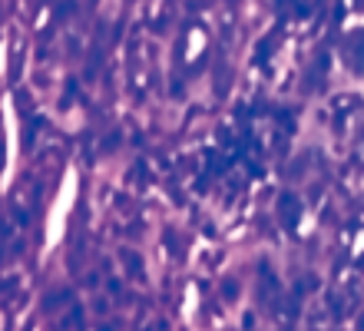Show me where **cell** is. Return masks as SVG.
I'll return each instance as SVG.
<instances>
[{
	"instance_id": "obj_1",
	"label": "cell",
	"mask_w": 364,
	"mask_h": 331,
	"mask_svg": "<svg viewBox=\"0 0 364 331\" xmlns=\"http://www.w3.org/2000/svg\"><path fill=\"white\" fill-rule=\"evenodd\" d=\"M278 212H282L285 229L295 232V225H298V219H301V202H298V196H282V199H278Z\"/></svg>"
},
{
	"instance_id": "obj_2",
	"label": "cell",
	"mask_w": 364,
	"mask_h": 331,
	"mask_svg": "<svg viewBox=\"0 0 364 331\" xmlns=\"http://www.w3.org/2000/svg\"><path fill=\"white\" fill-rule=\"evenodd\" d=\"M73 90H76V79H66V96H63V106H70V100H73Z\"/></svg>"
},
{
	"instance_id": "obj_3",
	"label": "cell",
	"mask_w": 364,
	"mask_h": 331,
	"mask_svg": "<svg viewBox=\"0 0 364 331\" xmlns=\"http://www.w3.org/2000/svg\"><path fill=\"white\" fill-rule=\"evenodd\" d=\"M70 10H73V4H60V7H56V17L63 20V17H70Z\"/></svg>"
},
{
	"instance_id": "obj_4",
	"label": "cell",
	"mask_w": 364,
	"mask_h": 331,
	"mask_svg": "<svg viewBox=\"0 0 364 331\" xmlns=\"http://www.w3.org/2000/svg\"><path fill=\"white\" fill-rule=\"evenodd\" d=\"M308 14H311L308 4H295V17H308Z\"/></svg>"
}]
</instances>
